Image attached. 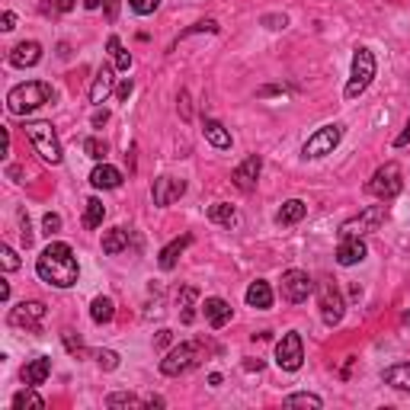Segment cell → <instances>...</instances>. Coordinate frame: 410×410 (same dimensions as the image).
<instances>
[{"label": "cell", "instance_id": "obj_29", "mask_svg": "<svg viewBox=\"0 0 410 410\" xmlns=\"http://www.w3.org/2000/svg\"><path fill=\"white\" fill-rule=\"evenodd\" d=\"M209 222H215V224H224V228H231V224L237 222V212L231 209L228 202H215L209 209Z\"/></svg>", "mask_w": 410, "mask_h": 410}, {"label": "cell", "instance_id": "obj_26", "mask_svg": "<svg viewBox=\"0 0 410 410\" xmlns=\"http://www.w3.org/2000/svg\"><path fill=\"white\" fill-rule=\"evenodd\" d=\"M126 247H128V231L126 228H109L103 234V253L116 257V253H122Z\"/></svg>", "mask_w": 410, "mask_h": 410}, {"label": "cell", "instance_id": "obj_41", "mask_svg": "<svg viewBox=\"0 0 410 410\" xmlns=\"http://www.w3.org/2000/svg\"><path fill=\"white\" fill-rule=\"evenodd\" d=\"M20 234H23V243H26V247H32V231H29V215L26 212H20Z\"/></svg>", "mask_w": 410, "mask_h": 410}, {"label": "cell", "instance_id": "obj_22", "mask_svg": "<svg viewBox=\"0 0 410 410\" xmlns=\"http://www.w3.org/2000/svg\"><path fill=\"white\" fill-rule=\"evenodd\" d=\"M90 186L93 189H116V186H122V174H119L116 167H109V164H100L90 174Z\"/></svg>", "mask_w": 410, "mask_h": 410}, {"label": "cell", "instance_id": "obj_8", "mask_svg": "<svg viewBox=\"0 0 410 410\" xmlns=\"http://www.w3.org/2000/svg\"><path fill=\"white\" fill-rule=\"evenodd\" d=\"M301 362H305V346H301V337L295 330L282 334V340L276 343V366L282 372H299Z\"/></svg>", "mask_w": 410, "mask_h": 410}, {"label": "cell", "instance_id": "obj_13", "mask_svg": "<svg viewBox=\"0 0 410 410\" xmlns=\"http://www.w3.org/2000/svg\"><path fill=\"white\" fill-rule=\"evenodd\" d=\"M183 193H186V183L174 180V176H157V180H154V186H151V199H154V205H160V209L174 205Z\"/></svg>", "mask_w": 410, "mask_h": 410}, {"label": "cell", "instance_id": "obj_53", "mask_svg": "<svg viewBox=\"0 0 410 410\" xmlns=\"http://www.w3.org/2000/svg\"><path fill=\"white\" fill-rule=\"evenodd\" d=\"M209 385H212V388H218V385H222V375H218V372H215V375H209Z\"/></svg>", "mask_w": 410, "mask_h": 410}, {"label": "cell", "instance_id": "obj_48", "mask_svg": "<svg viewBox=\"0 0 410 410\" xmlns=\"http://www.w3.org/2000/svg\"><path fill=\"white\" fill-rule=\"evenodd\" d=\"M407 141H410V119H407V126H404V132L394 138V147H404Z\"/></svg>", "mask_w": 410, "mask_h": 410}, {"label": "cell", "instance_id": "obj_24", "mask_svg": "<svg viewBox=\"0 0 410 410\" xmlns=\"http://www.w3.org/2000/svg\"><path fill=\"white\" fill-rule=\"evenodd\" d=\"M247 305H251V308H260V311L272 308V289H270V282H263V279L251 282V289H247Z\"/></svg>", "mask_w": 410, "mask_h": 410}, {"label": "cell", "instance_id": "obj_27", "mask_svg": "<svg viewBox=\"0 0 410 410\" xmlns=\"http://www.w3.org/2000/svg\"><path fill=\"white\" fill-rule=\"evenodd\" d=\"M10 407H13V410H26V407H29V410H42V407H45V401H42L39 394H35L32 385H26L23 391H16V394H13Z\"/></svg>", "mask_w": 410, "mask_h": 410}, {"label": "cell", "instance_id": "obj_34", "mask_svg": "<svg viewBox=\"0 0 410 410\" xmlns=\"http://www.w3.org/2000/svg\"><path fill=\"white\" fill-rule=\"evenodd\" d=\"M106 404H109L112 410H119V407H141L145 401H138L135 394H126V391H119V394H109V397H106Z\"/></svg>", "mask_w": 410, "mask_h": 410}, {"label": "cell", "instance_id": "obj_9", "mask_svg": "<svg viewBox=\"0 0 410 410\" xmlns=\"http://www.w3.org/2000/svg\"><path fill=\"white\" fill-rule=\"evenodd\" d=\"M385 222V205H368L366 212H359L356 218H349L346 224L340 228V237H362V234H372L378 231Z\"/></svg>", "mask_w": 410, "mask_h": 410}, {"label": "cell", "instance_id": "obj_42", "mask_svg": "<svg viewBox=\"0 0 410 410\" xmlns=\"http://www.w3.org/2000/svg\"><path fill=\"white\" fill-rule=\"evenodd\" d=\"M132 90H135V84H132V80H128V77H126V80H122V84L116 87V97L122 100V103H128V97H132Z\"/></svg>", "mask_w": 410, "mask_h": 410}, {"label": "cell", "instance_id": "obj_52", "mask_svg": "<svg viewBox=\"0 0 410 410\" xmlns=\"http://www.w3.org/2000/svg\"><path fill=\"white\" fill-rule=\"evenodd\" d=\"M0 299H4V301H10V282H4V285H0Z\"/></svg>", "mask_w": 410, "mask_h": 410}, {"label": "cell", "instance_id": "obj_25", "mask_svg": "<svg viewBox=\"0 0 410 410\" xmlns=\"http://www.w3.org/2000/svg\"><path fill=\"white\" fill-rule=\"evenodd\" d=\"M305 215H308L305 202H301V199H289V202H282V209H279L276 222L279 224H295V222H301Z\"/></svg>", "mask_w": 410, "mask_h": 410}, {"label": "cell", "instance_id": "obj_43", "mask_svg": "<svg viewBox=\"0 0 410 410\" xmlns=\"http://www.w3.org/2000/svg\"><path fill=\"white\" fill-rule=\"evenodd\" d=\"M170 340H174V330H157V337H154V346L164 349V346H170Z\"/></svg>", "mask_w": 410, "mask_h": 410}, {"label": "cell", "instance_id": "obj_37", "mask_svg": "<svg viewBox=\"0 0 410 410\" xmlns=\"http://www.w3.org/2000/svg\"><path fill=\"white\" fill-rule=\"evenodd\" d=\"M128 7H132L138 16H147L160 7V0H128Z\"/></svg>", "mask_w": 410, "mask_h": 410}, {"label": "cell", "instance_id": "obj_6", "mask_svg": "<svg viewBox=\"0 0 410 410\" xmlns=\"http://www.w3.org/2000/svg\"><path fill=\"white\" fill-rule=\"evenodd\" d=\"M372 77H375V58L368 49H356L353 55V77H349L346 84V100H356L366 93V87L372 84Z\"/></svg>", "mask_w": 410, "mask_h": 410}, {"label": "cell", "instance_id": "obj_45", "mask_svg": "<svg viewBox=\"0 0 410 410\" xmlns=\"http://www.w3.org/2000/svg\"><path fill=\"white\" fill-rule=\"evenodd\" d=\"M285 16H263V26H270V29H285Z\"/></svg>", "mask_w": 410, "mask_h": 410}, {"label": "cell", "instance_id": "obj_16", "mask_svg": "<svg viewBox=\"0 0 410 410\" xmlns=\"http://www.w3.org/2000/svg\"><path fill=\"white\" fill-rule=\"evenodd\" d=\"M39 61H42V45L39 42H20L10 52V64L13 68H35Z\"/></svg>", "mask_w": 410, "mask_h": 410}, {"label": "cell", "instance_id": "obj_33", "mask_svg": "<svg viewBox=\"0 0 410 410\" xmlns=\"http://www.w3.org/2000/svg\"><path fill=\"white\" fill-rule=\"evenodd\" d=\"M285 407H324V401H320L318 394H289L285 397Z\"/></svg>", "mask_w": 410, "mask_h": 410}, {"label": "cell", "instance_id": "obj_3", "mask_svg": "<svg viewBox=\"0 0 410 410\" xmlns=\"http://www.w3.org/2000/svg\"><path fill=\"white\" fill-rule=\"evenodd\" d=\"M205 356V346L199 340H189V343H180L167 353V359H160V372L167 378H176V375H186L189 368H195Z\"/></svg>", "mask_w": 410, "mask_h": 410}, {"label": "cell", "instance_id": "obj_47", "mask_svg": "<svg viewBox=\"0 0 410 410\" xmlns=\"http://www.w3.org/2000/svg\"><path fill=\"white\" fill-rule=\"evenodd\" d=\"M90 122H93V126H106V122H109V112H106V109H97V112H93V119H90Z\"/></svg>", "mask_w": 410, "mask_h": 410}, {"label": "cell", "instance_id": "obj_38", "mask_svg": "<svg viewBox=\"0 0 410 410\" xmlns=\"http://www.w3.org/2000/svg\"><path fill=\"white\" fill-rule=\"evenodd\" d=\"M42 228H45V234H58L61 231V215H55V212H45V218H42Z\"/></svg>", "mask_w": 410, "mask_h": 410}, {"label": "cell", "instance_id": "obj_44", "mask_svg": "<svg viewBox=\"0 0 410 410\" xmlns=\"http://www.w3.org/2000/svg\"><path fill=\"white\" fill-rule=\"evenodd\" d=\"M103 10H106V20H116L119 16V0H103Z\"/></svg>", "mask_w": 410, "mask_h": 410}, {"label": "cell", "instance_id": "obj_12", "mask_svg": "<svg viewBox=\"0 0 410 410\" xmlns=\"http://www.w3.org/2000/svg\"><path fill=\"white\" fill-rule=\"evenodd\" d=\"M45 320V305L42 301H23L10 311V324L13 327H26V330H39Z\"/></svg>", "mask_w": 410, "mask_h": 410}, {"label": "cell", "instance_id": "obj_50", "mask_svg": "<svg viewBox=\"0 0 410 410\" xmlns=\"http://www.w3.org/2000/svg\"><path fill=\"white\" fill-rule=\"evenodd\" d=\"M77 7V0H58V10L61 13H68V10H74Z\"/></svg>", "mask_w": 410, "mask_h": 410}, {"label": "cell", "instance_id": "obj_51", "mask_svg": "<svg viewBox=\"0 0 410 410\" xmlns=\"http://www.w3.org/2000/svg\"><path fill=\"white\" fill-rule=\"evenodd\" d=\"M84 7L87 10H100V7H103V0H84Z\"/></svg>", "mask_w": 410, "mask_h": 410}, {"label": "cell", "instance_id": "obj_40", "mask_svg": "<svg viewBox=\"0 0 410 410\" xmlns=\"http://www.w3.org/2000/svg\"><path fill=\"white\" fill-rule=\"evenodd\" d=\"M61 340H64V346H68L71 353H80V349H84V343H80V337H74V330H64Z\"/></svg>", "mask_w": 410, "mask_h": 410}, {"label": "cell", "instance_id": "obj_31", "mask_svg": "<svg viewBox=\"0 0 410 410\" xmlns=\"http://www.w3.org/2000/svg\"><path fill=\"white\" fill-rule=\"evenodd\" d=\"M106 49L112 52V58H116V68H119V71H128V68H132V55H128V52L122 49V42H119V35H109V42H106Z\"/></svg>", "mask_w": 410, "mask_h": 410}, {"label": "cell", "instance_id": "obj_35", "mask_svg": "<svg viewBox=\"0 0 410 410\" xmlns=\"http://www.w3.org/2000/svg\"><path fill=\"white\" fill-rule=\"evenodd\" d=\"M84 154H87V157H93V160H103L106 154H109V147H106L103 138H87L84 141Z\"/></svg>", "mask_w": 410, "mask_h": 410}, {"label": "cell", "instance_id": "obj_11", "mask_svg": "<svg viewBox=\"0 0 410 410\" xmlns=\"http://www.w3.org/2000/svg\"><path fill=\"white\" fill-rule=\"evenodd\" d=\"M318 295H320V318H324V324L337 327L343 320V308H346V305H343L340 289H337L334 282H320Z\"/></svg>", "mask_w": 410, "mask_h": 410}, {"label": "cell", "instance_id": "obj_23", "mask_svg": "<svg viewBox=\"0 0 410 410\" xmlns=\"http://www.w3.org/2000/svg\"><path fill=\"white\" fill-rule=\"evenodd\" d=\"M382 382L391 385L397 391H410V362H397V366H388L382 372Z\"/></svg>", "mask_w": 410, "mask_h": 410}, {"label": "cell", "instance_id": "obj_49", "mask_svg": "<svg viewBox=\"0 0 410 410\" xmlns=\"http://www.w3.org/2000/svg\"><path fill=\"white\" fill-rule=\"evenodd\" d=\"M180 112H183V119H189V97L186 93H180Z\"/></svg>", "mask_w": 410, "mask_h": 410}, {"label": "cell", "instance_id": "obj_17", "mask_svg": "<svg viewBox=\"0 0 410 410\" xmlns=\"http://www.w3.org/2000/svg\"><path fill=\"white\" fill-rule=\"evenodd\" d=\"M116 90V77H112V68H100L97 71V80H93V87H90V103H97V106H103L106 100H109V93Z\"/></svg>", "mask_w": 410, "mask_h": 410}, {"label": "cell", "instance_id": "obj_2", "mask_svg": "<svg viewBox=\"0 0 410 410\" xmlns=\"http://www.w3.org/2000/svg\"><path fill=\"white\" fill-rule=\"evenodd\" d=\"M52 97H55L52 84H45V80H26V84L13 87V90L7 93V109L13 112V116H26V112L52 103Z\"/></svg>", "mask_w": 410, "mask_h": 410}, {"label": "cell", "instance_id": "obj_4", "mask_svg": "<svg viewBox=\"0 0 410 410\" xmlns=\"http://www.w3.org/2000/svg\"><path fill=\"white\" fill-rule=\"evenodd\" d=\"M26 135L45 164H61V141H58L52 122H26Z\"/></svg>", "mask_w": 410, "mask_h": 410}, {"label": "cell", "instance_id": "obj_18", "mask_svg": "<svg viewBox=\"0 0 410 410\" xmlns=\"http://www.w3.org/2000/svg\"><path fill=\"white\" fill-rule=\"evenodd\" d=\"M49 375H52V359H49V356H35V359L23 368V385L39 388V385H45V378H49Z\"/></svg>", "mask_w": 410, "mask_h": 410}, {"label": "cell", "instance_id": "obj_28", "mask_svg": "<svg viewBox=\"0 0 410 410\" xmlns=\"http://www.w3.org/2000/svg\"><path fill=\"white\" fill-rule=\"evenodd\" d=\"M90 318L97 320V324H109V320L116 318V305H112V299H106V295L93 299V305H90Z\"/></svg>", "mask_w": 410, "mask_h": 410}, {"label": "cell", "instance_id": "obj_30", "mask_svg": "<svg viewBox=\"0 0 410 410\" xmlns=\"http://www.w3.org/2000/svg\"><path fill=\"white\" fill-rule=\"evenodd\" d=\"M103 218H106V209H103V202L100 199H87V212H84V224L87 228H100L103 224Z\"/></svg>", "mask_w": 410, "mask_h": 410}, {"label": "cell", "instance_id": "obj_19", "mask_svg": "<svg viewBox=\"0 0 410 410\" xmlns=\"http://www.w3.org/2000/svg\"><path fill=\"white\" fill-rule=\"evenodd\" d=\"M189 243H193V237L189 234H183V237H176V241H170L164 251H160V257H157V263H160V270H174L176 263H180V257H183V251H186Z\"/></svg>", "mask_w": 410, "mask_h": 410}, {"label": "cell", "instance_id": "obj_21", "mask_svg": "<svg viewBox=\"0 0 410 410\" xmlns=\"http://www.w3.org/2000/svg\"><path fill=\"white\" fill-rule=\"evenodd\" d=\"M202 135H205V141H212L218 151H228L231 147V132L218 122V119H205V122H202Z\"/></svg>", "mask_w": 410, "mask_h": 410}, {"label": "cell", "instance_id": "obj_15", "mask_svg": "<svg viewBox=\"0 0 410 410\" xmlns=\"http://www.w3.org/2000/svg\"><path fill=\"white\" fill-rule=\"evenodd\" d=\"M366 243L359 237H340V247H337V263L340 266H356L366 260Z\"/></svg>", "mask_w": 410, "mask_h": 410}, {"label": "cell", "instance_id": "obj_10", "mask_svg": "<svg viewBox=\"0 0 410 410\" xmlns=\"http://www.w3.org/2000/svg\"><path fill=\"white\" fill-rule=\"evenodd\" d=\"M314 292V282L305 270H289L282 272V299L292 301V305H301L308 301V295Z\"/></svg>", "mask_w": 410, "mask_h": 410}, {"label": "cell", "instance_id": "obj_54", "mask_svg": "<svg viewBox=\"0 0 410 410\" xmlns=\"http://www.w3.org/2000/svg\"><path fill=\"white\" fill-rule=\"evenodd\" d=\"M404 320H407V324H410V311H404Z\"/></svg>", "mask_w": 410, "mask_h": 410}, {"label": "cell", "instance_id": "obj_36", "mask_svg": "<svg viewBox=\"0 0 410 410\" xmlns=\"http://www.w3.org/2000/svg\"><path fill=\"white\" fill-rule=\"evenodd\" d=\"M97 362H100V368L112 372V368H119V353H112V349H100V353H97Z\"/></svg>", "mask_w": 410, "mask_h": 410}, {"label": "cell", "instance_id": "obj_5", "mask_svg": "<svg viewBox=\"0 0 410 410\" xmlns=\"http://www.w3.org/2000/svg\"><path fill=\"white\" fill-rule=\"evenodd\" d=\"M366 189L375 199H382V202H388V199H394L397 193L404 189V180H401V167H397L394 160H388L385 167H378L375 174H372V180L366 183Z\"/></svg>", "mask_w": 410, "mask_h": 410}, {"label": "cell", "instance_id": "obj_14", "mask_svg": "<svg viewBox=\"0 0 410 410\" xmlns=\"http://www.w3.org/2000/svg\"><path fill=\"white\" fill-rule=\"evenodd\" d=\"M260 170H263V160H260V154H251V157L243 160L241 167L231 174V180H234L237 189H243V193H253V189H257V180H260Z\"/></svg>", "mask_w": 410, "mask_h": 410}, {"label": "cell", "instance_id": "obj_20", "mask_svg": "<svg viewBox=\"0 0 410 410\" xmlns=\"http://www.w3.org/2000/svg\"><path fill=\"white\" fill-rule=\"evenodd\" d=\"M202 311H205V318H209V324L215 327V330H222V327L231 320V305L224 299H205Z\"/></svg>", "mask_w": 410, "mask_h": 410}, {"label": "cell", "instance_id": "obj_32", "mask_svg": "<svg viewBox=\"0 0 410 410\" xmlns=\"http://www.w3.org/2000/svg\"><path fill=\"white\" fill-rule=\"evenodd\" d=\"M195 299H199V292H195L193 285H186V289L180 292V308H183V311H180V320H183V324H193V318H195V314H193V301H195Z\"/></svg>", "mask_w": 410, "mask_h": 410}, {"label": "cell", "instance_id": "obj_1", "mask_svg": "<svg viewBox=\"0 0 410 410\" xmlns=\"http://www.w3.org/2000/svg\"><path fill=\"white\" fill-rule=\"evenodd\" d=\"M35 272H39L42 282L55 285V289H71V285H77L80 266H77V257H74V251H71L68 243L55 241L39 253V260H35Z\"/></svg>", "mask_w": 410, "mask_h": 410}, {"label": "cell", "instance_id": "obj_46", "mask_svg": "<svg viewBox=\"0 0 410 410\" xmlns=\"http://www.w3.org/2000/svg\"><path fill=\"white\" fill-rule=\"evenodd\" d=\"M0 23H4V26H0V29H4V32L16 29V13H13V10H7V13H4V20H0Z\"/></svg>", "mask_w": 410, "mask_h": 410}, {"label": "cell", "instance_id": "obj_7", "mask_svg": "<svg viewBox=\"0 0 410 410\" xmlns=\"http://www.w3.org/2000/svg\"><path fill=\"white\" fill-rule=\"evenodd\" d=\"M340 138H343V126H337V122H334V126H320L318 132L305 141L301 154H305V157H311V160L327 157V154H334V147L340 145Z\"/></svg>", "mask_w": 410, "mask_h": 410}, {"label": "cell", "instance_id": "obj_39", "mask_svg": "<svg viewBox=\"0 0 410 410\" xmlns=\"http://www.w3.org/2000/svg\"><path fill=\"white\" fill-rule=\"evenodd\" d=\"M0 257H4V270H7V272L20 270V257H16L13 247H4V253H0Z\"/></svg>", "mask_w": 410, "mask_h": 410}]
</instances>
